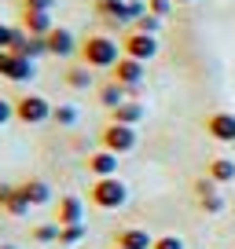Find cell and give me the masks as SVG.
<instances>
[{"label": "cell", "instance_id": "cell-1", "mask_svg": "<svg viewBox=\"0 0 235 249\" xmlns=\"http://www.w3.org/2000/svg\"><path fill=\"white\" fill-rule=\"evenodd\" d=\"M78 52H81V62H85V66H92V70H114L118 59L125 55V52H121V44H118V40H110L107 33H92V37H88Z\"/></svg>", "mask_w": 235, "mask_h": 249}, {"label": "cell", "instance_id": "cell-2", "mask_svg": "<svg viewBox=\"0 0 235 249\" xmlns=\"http://www.w3.org/2000/svg\"><path fill=\"white\" fill-rule=\"evenodd\" d=\"M88 198H92L96 209H121V205L129 202V187L125 179H118V176H103V179H92V187H88Z\"/></svg>", "mask_w": 235, "mask_h": 249}, {"label": "cell", "instance_id": "cell-3", "mask_svg": "<svg viewBox=\"0 0 235 249\" xmlns=\"http://www.w3.org/2000/svg\"><path fill=\"white\" fill-rule=\"evenodd\" d=\"M15 121H22V124H44V121H52V103H48L44 95H37V92L19 95V99H15Z\"/></svg>", "mask_w": 235, "mask_h": 249}, {"label": "cell", "instance_id": "cell-4", "mask_svg": "<svg viewBox=\"0 0 235 249\" xmlns=\"http://www.w3.org/2000/svg\"><path fill=\"white\" fill-rule=\"evenodd\" d=\"M99 147H103V150H114L118 158L129 154V150H136V128H133V124H118V121L103 124Z\"/></svg>", "mask_w": 235, "mask_h": 249}, {"label": "cell", "instance_id": "cell-5", "mask_svg": "<svg viewBox=\"0 0 235 249\" xmlns=\"http://www.w3.org/2000/svg\"><path fill=\"white\" fill-rule=\"evenodd\" d=\"M0 77L15 81V85H26V81L37 77V66H33V59H22L15 52H0Z\"/></svg>", "mask_w": 235, "mask_h": 249}, {"label": "cell", "instance_id": "cell-6", "mask_svg": "<svg viewBox=\"0 0 235 249\" xmlns=\"http://www.w3.org/2000/svg\"><path fill=\"white\" fill-rule=\"evenodd\" d=\"M121 52L129 59H140V62H151L158 55V37L155 33H140V30H129L121 37Z\"/></svg>", "mask_w": 235, "mask_h": 249}, {"label": "cell", "instance_id": "cell-7", "mask_svg": "<svg viewBox=\"0 0 235 249\" xmlns=\"http://www.w3.org/2000/svg\"><path fill=\"white\" fill-rule=\"evenodd\" d=\"M55 224L70 227V224H85V202L78 195H63L55 202Z\"/></svg>", "mask_w": 235, "mask_h": 249}, {"label": "cell", "instance_id": "cell-8", "mask_svg": "<svg viewBox=\"0 0 235 249\" xmlns=\"http://www.w3.org/2000/svg\"><path fill=\"white\" fill-rule=\"evenodd\" d=\"M96 15H99L107 26H114V30L133 26L129 22V0H96Z\"/></svg>", "mask_w": 235, "mask_h": 249}, {"label": "cell", "instance_id": "cell-9", "mask_svg": "<svg viewBox=\"0 0 235 249\" xmlns=\"http://www.w3.org/2000/svg\"><path fill=\"white\" fill-rule=\"evenodd\" d=\"M110 73H114L118 85H125L129 92H136V88H140V81H143V62H140V59H129V55H121V59H118V66H114Z\"/></svg>", "mask_w": 235, "mask_h": 249}, {"label": "cell", "instance_id": "cell-10", "mask_svg": "<svg viewBox=\"0 0 235 249\" xmlns=\"http://www.w3.org/2000/svg\"><path fill=\"white\" fill-rule=\"evenodd\" d=\"M11 52L37 62V59H44V55H48V40L44 37H33V33H26L22 26H19V37H15V44H11Z\"/></svg>", "mask_w": 235, "mask_h": 249}, {"label": "cell", "instance_id": "cell-11", "mask_svg": "<svg viewBox=\"0 0 235 249\" xmlns=\"http://www.w3.org/2000/svg\"><path fill=\"white\" fill-rule=\"evenodd\" d=\"M206 132H210L213 140H220V143H235V114H228V110L210 114L206 117Z\"/></svg>", "mask_w": 235, "mask_h": 249}, {"label": "cell", "instance_id": "cell-12", "mask_svg": "<svg viewBox=\"0 0 235 249\" xmlns=\"http://www.w3.org/2000/svg\"><path fill=\"white\" fill-rule=\"evenodd\" d=\"M44 40H48V55H59V59H70V55L78 52V40H74V33L66 30V26H55Z\"/></svg>", "mask_w": 235, "mask_h": 249}, {"label": "cell", "instance_id": "cell-13", "mask_svg": "<svg viewBox=\"0 0 235 249\" xmlns=\"http://www.w3.org/2000/svg\"><path fill=\"white\" fill-rule=\"evenodd\" d=\"M19 191H22V198L37 209V205H48L52 202V187H48V179H40V176H30V179H22L19 183Z\"/></svg>", "mask_w": 235, "mask_h": 249}, {"label": "cell", "instance_id": "cell-14", "mask_svg": "<svg viewBox=\"0 0 235 249\" xmlns=\"http://www.w3.org/2000/svg\"><path fill=\"white\" fill-rule=\"evenodd\" d=\"M22 30L33 33V37H48L55 30L52 22V11H33V8H22Z\"/></svg>", "mask_w": 235, "mask_h": 249}, {"label": "cell", "instance_id": "cell-15", "mask_svg": "<svg viewBox=\"0 0 235 249\" xmlns=\"http://www.w3.org/2000/svg\"><path fill=\"white\" fill-rule=\"evenodd\" d=\"M88 172H92L96 179H103V176H118V154L114 150H92L88 154Z\"/></svg>", "mask_w": 235, "mask_h": 249}, {"label": "cell", "instance_id": "cell-16", "mask_svg": "<svg viewBox=\"0 0 235 249\" xmlns=\"http://www.w3.org/2000/svg\"><path fill=\"white\" fill-rule=\"evenodd\" d=\"M114 246H125V249H151V246H155V238H151L143 227H121V231L114 234Z\"/></svg>", "mask_w": 235, "mask_h": 249}, {"label": "cell", "instance_id": "cell-17", "mask_svg": "<svg viewBox=\"0 0 235 249\" xmlns=\"http://www.w3.org/2000/svg\"><path fill=\"white\" fill-rule=\"evenodd\" d=\"M125 99H133V92H129L125 85H118V81H107V85L99 88V107L103 110H118Z\"/></svg>", "mask_w": 235, "mask_h": 249}, {"label": "cell", "instance_id": "cell-18", "mask_svg": "<svg viewBox=\"0 0 235 249\" xmlns=\"http://www.w3.org/2000/svg\"><path fill=\"white\" fill-rule=\"evenodd\" d=\"M110 121H118V124H133L136 128V121H143V107L136 99H125L118 110H110Z\"/></svg>", "mask_w": 235, "mask_h": 249}, {"label": "cell", "instance_id": "cell-19", "mask_svg": "<svg viewBox=\"0 0 235 249\" xmlns=\"http://www.w3.org/2000/svg\"><path fill=\"white\" fill-rule=\"evenodd\" d=\"M206 176H210L217 187L220 183H232V179H235V161H232V158H213L210 169H206Z\"/></svg>", "mask_w": 235, "mask_h": 249}, {"label": "cell", "instance_id": "cell-20", "mask_svg": "<svg viewBox=\"0 0 235 249\" xmlns=\"http://www.w3.org/2000/svg\"><path fill=\"white\" fill-rule=\"evenodd\" d=\"M81 110L74 107V103H59V107H52V121L55 124H63V128H70V124H78Z\"/></svg>", "mask_w": 235, "mask_h": 249}, {"label": "cell", "instance_id": "cell-21", "mask_svg": "<svg viewBox=\"0 0 235 249\" xmlns=\"http://www.w3.org/2000/svg\"><path fill=\"white\" fill-rule=\"evenodd\" d=\"M66 85L70 88H88L92 85V66H85V62L70 66V70H66Z\"/></svg>", "mask_w": 235, "mask_h": 249}, {"label": "cell", "instance_id": "cell-22", "mask_svg": "<svg viewBox=\"0 0 235 249\" xmlns=\"http://www.w3.org/2000/svg\"><path fill=\"white\" fill-rule=\"evenodd\" d=\"M59 231H63L59 224H37L30 234H33V242H40V246H52V242H59Z\"/></svg>", "mask_w": 235, "mask_h": 249}, {"label": "cell", "instance_id": "cell-23", "mask_svg": "<svg viewBox=\"0 0 235 249\" xmlns=\"http://www.w3.org/2000/svg\"><path fill=\"white\" fill-rule=\"evenodd\" d=\"M30 209H33V205L22 198V191H19V187H15V195H11L8 202H4V213H8V216H26Z\"/></svg>", "mask_w": 235, "mask_h": 249}, {"label": "cell", "instance_id": "cell-24", "mask_svg": "<svg viewBox=\"0 0 235 249\" xmlns=\"http://www.w3.org/2000/svg\"><path fill=\"white\" fill-rule=\"evenodd\" d=\"M81 238H85V224H70L59 231V246H78Z\"/></svg>", "mask_w": 235, "mask_h": 249}, {"label": "cell", "instance_id": "cell-25", "mask_svg": "<svg viewBox=\"0 0 235 249\" xmlns=\"http://www.w3.org/2000/svg\"><path fill=\"white\" fill-rule=\"evenodd\" d=\"M162 22H165V18H158V15H151V11H147V15H143V18H136V22L129 26V30H140V33H158V30H162Z\"/></svg>", "mask_w": 235, "mask_h": 249}, {"label": "cell", "instance_id": "cell-26", "mask_svg": "<svg viewBox=\"0 0 235 249\" xmlns=\"http://www.w3.org/2000/svg\"><path fill=\"white\" fill-rule=\"evenodd\" d=\"M198 205H202V213L217 216V213L224 209V198H220V191H217V195H210V198H198Z\"/></svg>", "mask_w": 235, "mask_h": 249}, {"label": "cell", "instance_id": "cell-27", "mask_svg": "<svg viewBox=\"0 0 235 249\" xmlns=\"http://www.w3.org/2000/svg\"><path fill=\"white\" fill-rule=\"evenodd\" d=\"M15 37H19V30H15V26L0 22V52H11V44H15Z\"/></svg>", "mask_w": 235, "mask_h": 249}, {"label": "cell", "instance_id": "cell-28", "mask_svg": "<svg viewBox=\"0 0 235 249\" xmlns=\"http://www.w3.org/2000/svg\"><path fill=\"white\" fill-rule=\"evenodd\" d=\"M151 249H184V238L180 234H162V238H155Z\"/></svg>", "mask_w": 235, "mask_h": 249}, {"label": "cell", "instance_id": "cell-29", "mask_svg": "<svg viewBox=\"0 0 235 249\" xmlns=\"http://www.w3.org/2000/svg\"><path fill=\"white\" fill-rule=\"evenodd\" d=\"M147 8H151V15H158V18H169V11H173V0H147Z\"/></svg>", "mask_w": 235, "mask_h": 249}, {"label": "cell", "instance_id": "cell-30", "mask_svg": "<svg viewBox=\"0 0 235 249\" xmlns=\"http://www.w3.org/2000/svg\"><path fill=\"white\" fill-rule=\"evenodd\" d=\"M217 191H220V187L213 183L210 176H202V179H198V183H195V195H198V198H210V195H217Z\"/></svg>", "mask_w": 235, "mask_h": 249}, {"label": "cell", "instance_id": "cell-31", "mask_svg": "<svg viewBox=\"0 0 235 249\" xmlns=\"http://www.w3.org/2000/svg\"><path fill=\"white\" fill-rule=\"evenodd\" d=\"M11 117H15V103H8V99H0V124H8Z\"/></svg>", "mask_w": 235, "mask_h": 249}, {"label": "cell", "instance_id": "cell-32", "mask_svg": "<svg viewBox=\"0 0 235 249\" xmlns=\"http://www.w3.org/2000/svg\"><path fill=\"white\" fill-rule=\"evenodd\" d=\"M52 4H55V0H26L22 8H33V11H52Z\"/></svg>", "mask_w": 235, "mask_h": 249}, {"label": "cell", "instance_id": "cell-33", "mask_svg": "<svg viewBox=\"0 0 235 249\" xmlns=\"http://www.w3.org/2000/svg\"><path fill=\"white\" fill-rule=\"evenodd\" d=\"M11 195H15V187H11V183H4V179H0V209H4V202H8Z\"/></svg>", "mask_w": 235, "mask_h": 249}, {"label": "cell", "instance_id": "cell-34", "mask_svg": "<svg viewBox=\"0 0 235 249\" xmlns=\"http://www.w3.org/2000/svg\"><path fill=\"white\" fill-rule=\"evenodd\" d=\"M0 249H19V246H11V242H4V246H0Z\"/></svg>", "mask_w": 235, "mask_h": 249}, {"label": "cell", "instance_id": "cell-35", "mask_svg": "<svg viewBox=\"0 0 235 249\" xmlns=\"http://www.w3.org/2000/svg\"><path fill=\"white\" fill-rule=\"evenodd\" d=\"M173 4H195V0H173Z\"/></svg>", "mask_w": 235, "mask_h": 249}, {"label": "cell", "instance_id": "cell-36", "mask_svg": "<svg viewBox=\"0 0 235 249\" xmlns=\"http://www.w3.org/2000/svg\"><path fill=\"white\" fill-rule=\"evenodd\" d=\"M110 249H125V246H110Z\"/></svg>", "mask_w": 235, "mask_h": 249}]
</instances>
